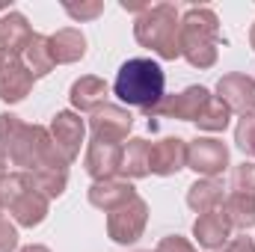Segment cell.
Segmentation results:
<instances>
[{"label": "cell", "mask_w": 255, "mask_h": 252, "mask_svg": "<svg viewBox=\"0 0 255 252\" xmlns=\"http://www.w3.org/2000/svg\"><path fill=\"white\" fill-rule=\"evenodd\" d=\"M163 86H166V74L160 65L148 57H133V60L122 63V68L116 71L113 92L122 104L139 107L145 113L154 104H160V98L166 95Z\"/></svg>", "instance_id": "obj_1"}, {"label": "cell", "mask_w": 255, "mask_h": 252, "mask_svg": "<svg viewBox=\"0 0 255 252\" xmlns=\"http://www.w3.org/2000/svg\"><path fill=\"white\" fill-rule=\"evenodd\" d=\"M178 45L181 57L193 68H211L220 57V21L217 12L208 6H193L181 15V30H178Z\"/></svg>", "instance_id": "obj_2"}, {"label": "cell", "mask_w": 255, "mask_h": 252, "mask_svg": "<svg viewBox=\"0 0 255 252\" xmlns=\"http://www.w3.org/2000/svg\"><path fill=\"white\" fill-rule=\"evenodd\" d=\"M178 30H181V15L172 3H154L145 12H139L133 21V39L142 48L154 51L160 60H178L181 57Z\"/></svg>", "instance_id": "obj_3"}, {"label": "cell", "mask_w": 255, "mask_h": 252, "mask_svg": "<svg viewBox=\"0 0 255 252\" xmlns=\"http://www.w3.org/2000/svg\"><path fill=\"white\" fill-rule=\"evenodd\" d=\"M9 163L18 166L21 172H36L42 166H65L68 169V160L65 154L54 145L51 139V130L42 125H24L18 139L12 142L9 148Z\"/></svg>", "instance_id": "obj_4"}, {"label": "cell", "mask_w": 255, "mask_h": 252, "mask_svg": "<svg viewBox=\"0 0 255 252\" xmlns=\"http://www.w3.org/2000/svg\"><path fill=\"white\" fill-rule=\"evenodd\" d=\"M145 223H148V205H145V199L133 196L128 205L116 208L113 214H107V235H110L113 244L130 247V244H136L142 238Z\"/></svg>", "instance_id": "obj_5"}, {"label": "cell", "mask_w": 255, "mask_h": 252, "mask_svg": "<svg viewBox=\"0 0 255 252\" xmlns=\"http://www.w3.org/2000/svg\"><path fill=\"white\" fill-rule=\"evenodd\" d=\"M229 166V145L214 136H196L187 142V169L202 178H217Z\"/></svg>", "instance_id": "obj_6"}, {"label": "cell", "mask_w": 255, "mask_h": 252, "mask_svg": "<svg viewBox=\"0 0 255 252\" xmlns=\"http://www.w3.org/2000/svg\"><path fill=\"white\" fill-rule=\"evenodd\" d=\"M211 92L205 86H187L178 95H163L160 104H154L151 110H145V116H163V119H178V122H196L202 107L208 104Z\"/></svg>", "instance_id": "obj_7"}, {"label": "cell", "mask_w": 255, "mask_h": 252, "mask_svg": "<svg viewBox=\"0 0 255 252\" xmlns=\"http://www.w3.org/2000/svg\"><path fill=\"white\" fill-rule=\"evenodd\" d=\"M130 127H133V116H130V110L119 107V104H104L89 116L92 139H98V142L122 145L130 133Z\"/></svg>", "instance_id": "obj_8"}, {"label": "cell", "mask_w": 255, "mask_h": 252, "mask_svg": "<svg viewBox=\"0 0 255 252\" xmlns=\"http://www.w3.org/2000/svg\"><path fill=\"white\" fill-rule=\"evenodd\" d=\"M33 71L18 54H0V101L18 104L33 92Z\"/></svg>", "instance_id": "obj_9"}, {"label": "cell", "mask_w": 255, "mask_h": 252, "mask_svg": "<svg viewBox=\"0 0 255 252\" xmlns=\"http://www.w3.org/2000/svg\"><path fill=\"white\" fill-rule=\"evenodd\" d=\"M217 98L232 113L250 116V113H255V80L250 74H241V71L223 74L220 83H217Z\"/></svg>", "instance_id": "obj_10"}, {"label": "cell", "mask_w": 255, "mask_h": 252, "mask_svg": "<svg viewBox=\"0 0 255 252\" xmlns=\"http://www.w3.org/2000/svg\"><path fill=\"white\" fill-rule=\"evenodd\" d=\"M48 130H51L54 145L65 154V160L74 163L80 157V145H83V136H86V122L74 110H63V113L54 116V122H51Z\"/></svg>", "instance_id": "obj_11"}, {"label": "cell", "mask_w": 255, "mask_h": 252, "mask_svg": "<svg viewBox=\"0 0 255 252\" xmlns=\"http://www.w3.org/2000/svg\"><path fill=\"white\" fill-rule=\"evenodd\" d=\"M187 166V142L181 136H163L151 142L148 151V172L154 175H175Z\"/></svg>", "instance_id": "obj_12"}, {"label": "cell", "mask_w": 255, "mask_h": 252, "mask_svg": "<svg viewBox=\"0 0 255 252\" xmlns=\"http://www.w3.org/2000/svg\"><path fill=\"white\" fill-rule=\"evenodd\" d=\"M119 166H122V145H113V142H98L92 139L86 145V154H83V169L92 175V181H107V178H116L119 175Z\"/></svg>", "instance_id": "obj_13"}, {"label": "cell", "mask_w": 255, "mask_h": 252, "mask_svg": "<svg viewBox=\"0 0 255 252\" xmlns=\"http://www.w3.org/2000/svg\"><path fill=\"white\" fill-rule=\"evenodd\" d=\"M86 196H89L92 208H98L104 214H113L116 208L128 205L136 196V190H133V184L128 178H107V181H92Z\"/></svg>", "instance_id": "obj_14"}, {"label": "cell", "mask_w": 255, "mask_h": 252, "mask_svg": "<svg viewBox=\"0 0 255 252\" xmlns=\"http://www.w3.org/2000/svg\"><path fill=\"white\" fill-rule=\"evenodd\" d=\"M193 238L199 241V247H205V250H211V252L226 247L229 238H232V223L223 214V208L208 211V214H199L196 223H193Z\"/></svg>", "instance_id": "obj_15"}, {"label": "cell", "mask_w": 255, "mask_h": 252, "mask_svg": "<svg viewBox=\"0 0 255 252\" xmlns=\"http://www.w3.org/2000/svg\"><path fill=\"white\" fill-rule=\"evenodd\" d=\"M107 95H110L107 83H104L101 77H95V74L77 77V80L71 83V89H68V101H71V107L80 110V113H95L98 107L107 104Z\"/></svg>", "instance_id": "obj_16"}, {"label": "cell", "mask_w": 255, "mask_h": 252, "mask_svg": "<svg viewBox=\"0 0 255 252\" xmlns=\"http://www.w3.org/2000/svg\"><path fill=\"white\" fill-rule=\"evenodd\" d=\"M33 39V30L21 12H3L0 15V54H24L27 42Z\"/></svg>", "instance_id": "obj_17"}, {"label": "cell", "mask_w": 255, "mask_h": 252, "mask_svg": "<svg viewBox=\"0 0 255 252\" xmlns=\"http://www.w3.org/2000/svg\"><path fill=\"white\" fill-rule=\"evenodd\" d=\"M51 42V57H54V65H68L77 63L86 57V36L74 27H63L57 30L54 36H48Z\"/></svg>", "instance_id": "obj_18"}, {"label": "cell", "mask_w": 255, "mask_h": 252, "mask_svg": "<svg viewBox=\"0 0 255 252\" xmlns=\"http://www.w3.org/2000/svg\"><path fill=\"white\" fill-rule=\"evenodd\" d=\"M48 205H51V199L42 196L39 190L33 187V190H27V193L9 208V214L15 217L18 226L33 229V226H42V223H45V217H48Z\"/></svg>", "instance_id": "obj_19"}, {"label": "cell", "mask_w": 255, "mask_h": 252, "mask_svg": "<svg viewBox=\"0 0 255 252\" xmlns=\"http://www.w3.org/2000/svg\"><path fill=\"white\" fill-rule=\"evenodd\" d=\"M223 202H226V187L220 178H199L196 184L187 187V205L196 214L217 211V208H223Z\"/></svg>", "instance_id": "obj_20"}, {"label": "cell", "mask_w": 255, "mask_h": 252, "mask_svg": "<svg viewBox=\"0 0 255 252\" xmlns=\"http://www.w3.org/2000/svg\"><path fill=\"white\" fill-rule=\"evenodd\" d=\"M148 151H151V142L142 139V136H133L128 139V145H122V166H119V175L130 178H145L148 175Z\"/></svg>", "instance_id": "obj_21"}, {"label": "cell", "mask_w": 255, "mask_h": 252, "mask_svg": "<svg viewBox=\"0 0 255 252\" xmlns=\"http://www.w3.org/2000/svg\"><path fill=\"white\" fill-rule=\"evenodd\" d=\"M21 60L27 63V68L33 71V77H36V80H39V77H45V74H51V71H54V57H51V42H48V36L33 33V39L27 42V48H24Z\"/></svg>", "instance_id": "obj_22"}, {"label": "cell", "mask_w": 255, "mask_h": 252, "mask_svg": "<svg viewBox=\"0 0 255 252\" xmlns=\"http://www.w3.org/2000/svg\"><path fill=\"white\" fill-rule=\"evenodd\" d=\"M223 214L229 217L232 229H253L255 226V196L247 193H229L223 202Z\"/></svg>", "instance_id": "obj_23"}, {"label": "cell", "mask_w": 255, "mask_h": 252, "mask_svg": "<svg viewBox=\"0 0 255 252\" xmlns=\"http://www.w3.org/2000/svg\"><path fill=\"white\" fill-rule=\"evenodd\" d=\"M33 178V187L39 190L42 196L48 199H57L65 193V184H68V169L65 166H42L36 172H30Z\"/></svg>", "instance_id": "obj_24"}, {"label": "cell", "mask_w": 255, "mask_h": 252, "mask_svg": "<svg viewBox=\"0 0 255 252\" xmlns=\"http://www.w3.org/2000/svg\"><path fill=\"white\" fill-rule=\"evenodd\" d=\"M229 122H232V110H229L217 95H211V98H208V104L202 107V113H199V119H196L199 130H211V133L226 130Z\"/></svg>", "instance_id": "obj_25"}, {"label": "cell", "mask_w": 255, "mask_h": 252, "mask_svg": "<svg viewBox=\"0 0 255 252\" xmlns=\"http://www.w3.org/2000/svg\"><path fill=\"white\" fill-rule=\"evenodd\" d=\"M27 190H33L30 172H3L0 175V208H12Z\"/></svg>", "instance_id": "obj_26"}, {"label": "cell", "mask_w": 255, "mask_h": 252, "mask_svg": "<svg viewBox=\"0 0 255 252\" xmlns=\"http://www.w3.org/2000/svg\"><path fill=\"white\" fill-rule=\"evenodd\" d=\"M235 142H238V148L247 157H255V113L244 116L238 122V127H235Z\"/></svg>", "instance_id": "obj_27"}, {"label": "cell", "mask_w": 255, "mask_h": 252, "mask_svg": "<svg viewBox=\"0 0 255 252\" xmlns=\"http://www.w3.org/2000/svg\"><path fill=\"white\" fill-rule=\"evenodd\" d=\"M232 190L255 196V163L253 160H244L241 166H235V172H232Z\"/></svg>", "instance_id": "obj_28"}, {"label": "cell", "mask_w": 255, "mask_h": 252, "mask_svg": "<svg viewBox=\"0 0 255 252\" xmlns=\"http://www.w3.org/2000/svg\"><path fill=\"white\" fill-rule=\"evenodd\" d=\"M21 127H24V122H21L15 113H0V151H3V154H9V148H12V142L18 139Z\"/></svg>", "instance_id": "obj_29"}, {"label": "cell", "mask_w": 255, "mask_h": 252, "mask_svg": "<svg viewBox=\"0 0 255 252\" xmlns=\"http://www.w3.org/2000/svg\"><path fill=\"white\" fill-rule=\"evenodd\" d=\"M63 9L74 18V21H92L104 12V3L101 0H86V3H63Z\"/></svg>", "instance_id": "obj_30"}, {"label": "cell", "mask_w": 255, "mask_h": 252, "mask_svg": "<svg viewBox=\"0 0 255 252\" xmlns=\"http://www.w3.org/2000/svg\"><path fill=\"white\" fill-rule=\"evenodd\" d=\"M154 252H196V247H193L187 238H181V235H166V238L157 244Z\"/></svg>", "instance_id": "obj_31"}, {"label": "cell", "mask_w": 255, "mask_h": 252, "mask_svg": "<svg viewBox=\"0 0 255 252\" xmlns=\"http://www.w3.org/2000/svg\"><path fill=\"white\" fill-rule=\"evenodd\" d=\"M18 250V229L0 217V252H15Z\"/></svg>", "instance_id": "obj_32"}, {"label": "cell", "mask_w": 255, "mask_h": 252, "mask_svg": "<svg viewBox=\"0 0 255 252\" xmlns=\"http://www.w3.org/2000/svg\"><path fill=\"white\" fill-rule=\"evenodd\" d=\"M226 252H255V241L247 235H238V238H229Z\"/></svg>", "instance_id": "obj_33"}, {"label": "cell", "mask_w": 255, "mask_h": 252, "mask_svg": "<svg viewBox=\"0 0 255 252\" xmlns=\"http://www.w3.org/2000/svg\"><path fill=\"white\" fill-rule=\"evenodd\" d=\"M122 9H125V12H145L148 3H130V0H122Z\"/></svg>", "instance_id": "obj_34"}, {"label": "cell", "mask_w": 255, "mask_h": 252, "mask_svg": "<svg viewBox=\"0 0 255 252\" xmlns=\"http://www.w3.org/2000/svg\"><path fill=\"white\" fill-rule=\"evenodd\" d=\"M18 252H51V250L42 247V244H30V247H24V250H18Z\"/></svg>", "instance_id": "obj_35"}, {"label": "cell", "mask_w": 255, "mask_h": 252, "mask_svg": "<svg viewBox=\"0 0 255 252\" xmlns=\"http://www.w3.org/2000/svg\"><path fill=\"white\" fill-rule=\"evenodd\" d=\"M6 166H9V157H6V154H3V151H0V175H3V172H6Z\"/></svg>", "instance_id": "obj_36"}, {"label": "cell", "mask_w": 255, "mask_h": 252, "mask_svg": "<svg viewBox=\"0 0 255 252\" xmlns=\"http://www.w3.org/2000/svg\"><path fill=\"white\" fill-rule=\"evenodd\" d=\"M250 45H253V51H255V24H253V30H250Z\"/></svg>", "instance_id": "obj_37"}, {"label": "cell", "mask_w": 255, "mask_h": 252, "mask_svg": "<svg viewBox=\"0 0 255 252\" xmlns=\"http://www.w3.org/2000/svg\"><path fill=\"white\" fill-rule=\"evenodd\" d=\"M136 252H151V250H136Z\"/></svg>", "instance_id": "obj_38"}, {"label": "cell", "mask_w": 255, "mask_h": 252, "mask_svg": "<svg viewBox=\"0 0 255 252\" xmlns=\"http://www.w3.org/2000/svg\"><path fill=\"white\" fill-rule=\"evenodd\" d=\"M0 211H3V208H0Z\"/></svg>", "instance_id": "obj_39"}]
</instances>
